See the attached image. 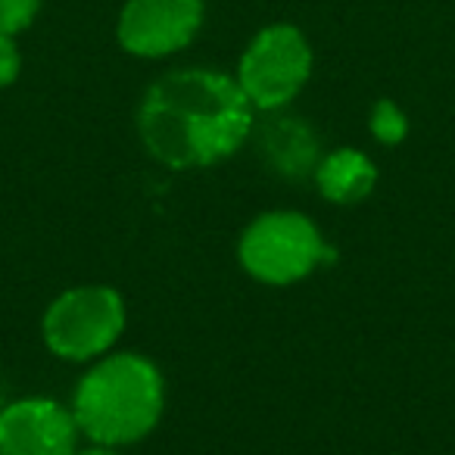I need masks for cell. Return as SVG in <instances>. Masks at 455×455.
I'll use <instances>...</instances> for the list:
<instances>
[{
    "label": "cell",
    "mask_w": 455,
    "mask_h": 455,
    "mask_svg": "<svg viewBox=\"0 0 455 455\" xmlns=\"http://www.w3.org/2000/svg\"><path fill=\"white\" fill-rule=\"evenodd\" d=\"M312 76V47L291 22L262 28L243 51L237 84L256 109H281L306 88Z\"/></svg>",
    "instance_id": "obj_5"
},
{
    "label": "cell",
    "mask_w": 455,
    "mask_h": 455,
    "mask_svg": "<svg viewBox=\"0 0 455 455\" xmlns=\"http://www.w3.org/2000/svg\"><path fill=\"white\" fill-rule=\"evenodd\" d=\"M138 128L163 165L206 169L241 150L253 132V103L225 72L175 69L147 88Z\"/></svg>",
    "instance_id": "obj_1"
},
{
    "label": "cell",
    "mask_w": 455,
    "mask_h": 455,
    "mask_svg": "<svg viewBox=\"0 0 455 455\" xmlns=\"http://www.w3.org/2000/svg\"><path fill=\"white\" fill-rule=\"evenodd\" d=\"M78 424L69 409L44 396L0 409V455H76Z\"/></svg>",
    "instance_id": "obj_7"
},
{
    "label": "cell",
    "mask_w": 455,
    "mask_h": 455,
    "mask_svg": "<svg viewBox=\"0 0 455 455\" xmlns=\"http://www.w3.org/2000/svg\"><path fill=\"white\" fill-rule=\"evenodd\" d=\"M4 405H7V403H4V393H0V409H4Z\"/></svg>",
    "instance_id": "obj_14"
},
{
    "label": "cell",
    "mask_w": 455,
    "mask_h": 455,
    "mask_svg": "<svg viewBox=\"0 0 455 455\" xmlns=\"http://www.w3.org/2000/svg\"><path fill=\"white\" fill-rule=\"evenodd\" d=\"M22 69V57L20 47L10 35H0V88H10V84L20 78Z\"/></svg>",
    "instance_id": "obj_12"
},
{
    "label": "cell",
    "mask_w": 455,
    "mask_h": 455,
    "mask_svg": "<svg viewBox=\"0 0 455 455\" xmlns=\"http://www.w3.org/2000/svg\"><path fill=\"white\" fill-rule=\"evenodd\" d=\"M165 405L163 374L138 353L100 359L78 380L72 415L94 446H128L156 427Z\"/></svg>",
    "instance_id": "obj_2"
},
{
    "label": "cell",
    "mask_w": 455,
    "mask_h": 455,
    "mask_svg": "<svg viewBox=\"0 0 455 455\" xmlns=\"http://www.w3.org/2000/svg\"><path fill=\"white\" fill-rule=\"evenodd\" d=\"M371 132L380 144H399L405 138V116L390 100H380L371 109Z\"/></svg>",
    "instance_id": "obj_11"
},
{
    "label": "cell",
    "mask_w": 455,
    "mask_h": 455,
    "mask_svg": "<svg viewBox=\"0 0 455 455\" xmlns=\"http://www.w3.org/2000/svg\"><path fill=\"white\" fill-rule=\"evenodd\" d=\"M76 455H119L116 449H107V446H94V449H84V452H76Z\"/></svg>",
    "instance_id": "obj_13"
},
{
    "label": "cell",
    "mask_w": 455,
    "mask_h": 455,
    "mask_svg": "<svg viewBox=\"0 0 455 455\" xmlns=\"http://www.w3.org/2000/svg\"><path fill=\"white\" fill-rule=\"evenodd\" d=\"M315 181L324 200L349 206V203H359L371 194L374 181H378V169L362 150L343 147V150L328 153L315 165Z\"/></svg>",
    "instance_id": "obj_8"
},
{
    "label": "cell",
    "mask_w": 455,
    "mask_h": 455,
    "mask_svg": "<svg viewBox=\"0 0 455 455\" xmlns=\"http://www.w3.org/2000/svg\"><path fill=\"white\" fill-rule=\"evenodd\" d=\"M41 0H0V35H20L35 22Z\"/></svg>",
    "instance_id": "obj_10"
},
{
    "label": "cell",
    "mask_w": 455,
    "mask_h": 455,
    "mask_svg": "<svg viewBox=\"0 0 455 455\" xmlns=\"http://www.w3.org/2000/svg\"><path fill=\"white\" fill-rule=\"evenodd\" d=\"M200 26L203 0H125L116 35L132 57L159 60L184 51Z\"/></svg>",
    "instance_id": "obj_6"
},
{
    "label": "cell",
    "mask_w": 455,
    "mask_h": 455,
    "mask_svg": "<svg viewBox=\"0 0 455 455\" xmlns=\"http://www.w3.org/2000/svg\"><path fill=\"white\" fill-rule=\"evenodd\" d=\"M237 256L256 281L287 287L309 278L334 253L303 212H266L247 225Z\"/></svg>",
    "instance_id": "obj_3"
},
{
    "label": "cell",
    "mask_w": 455,
    "mask_h": 455,
    "mask_svg": "<svg viewBox=\"0 0 455 455\" xmlns=\"http://www.w3.org/2000/svg\"><path fill=\"white\" fill-rule=\"evenodd\" d=\"M125 328V303L113 287L84 284L60 293L44 312L41 334L57 359L91 362L103 355Z\"/></svg>",
    "instance_id": "obj_4"
},
{
    "label": "cell",
    "mask_w": 455,
    "mask_h": 455,
    "mask_svg": "<svg viewBox=\"0 0 455 455\" xmlns=\"http://www.w3.org/2000/svg\"><path fill=\"white\" fill-rule=\"evenodd\" d=\"M262 153L284 175H306L318 159V144L306 122L278 116L262 128Z\"/></svg>",
    "instance_id": "obj_9"
}]
</instances>
